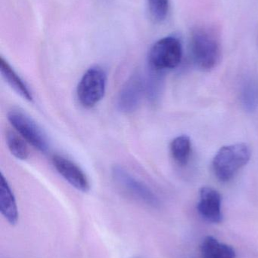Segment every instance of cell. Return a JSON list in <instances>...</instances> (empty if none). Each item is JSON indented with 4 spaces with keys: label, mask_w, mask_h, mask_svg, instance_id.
<instances>
[{
    "label": "cell",
    "mask_w": 258,
    "mask_h": 258,
    "mask_svg": "<svg viewBox=\"0 0 258 258\" xmlns=\"http://www.w3.org/2000/svg\"><path fill=\"white\" fill-rule=\"evenodd\" d=\"M190 43L192 57L200 69L212 71L219 64L222 48L214 29L205 26L195 27L191 34Z\"/></svg>",
    "instance_id": "1"
},
{
    "label": "cell",
    "mask_w": 258,
    "mask_h": 258,
    "mask_svg": "<svg viewBox=\"0 0 258 258\" xmlns=\"http://www.w3.org/2000/svg\"><path fill=\"white\" fill-rule=\"evenodd\" d=\"M251 155V150L245 144H232L220 149L212 162L217 178L224 183L231 180L249 162Z\"/></svg>",
    "instance_id": "2"
},
{
    "label": "cell",
    "mask_w": 258,
    "mask_h": 258,
    "mask_svg": "<svg viewBox=\"0 0 258 258\" xmlns=\"http://www.w3.org/2000/svg\"><path fill=\"white\" fill-rule=\"evenodd\" d=\"M183 58L181 41L174 36L158 40L150 48L148 64L154 72L161 73L177 68Z\"/></svg>",
    "instance_id": "3"
},
{
    "label": "cell",
    "mask_w": 258,
    "mask_h": 258,
    "mask_svg": "<svg viewBox=\"0 0 258 258\" xmlns=\"http://www.w3.org/2000/svg\"><path fill=\"white\" fill-rule=\"evenodd\" d=\"M107 77L102 68L94 66L88 69L79 82L77 96L85 108H92L104 98Z\"/></svg>",
    "instance_id": "4"
},
{
    "label": "cell",
    "mask_w": 258,
    "mask_h": 258,
    "mask_svg": "<svg viewBox=\"0 0 258 258\" xmlns=\"http://www.w3.org/2000/svg\"><path fill=\"white\" fill-rule=\"evenodd\" d=\"M8 120L18 135L27 143L42 153L49 149L46 135L32 118L18 109H12L8 113Z\"/></svg>",
    "instance_id": "5"
},
{
    "label": "cell",
    "mask_w": 258,
    "mask_h": 258,
    "mask_svg": "<svg viewBox=\"0 0 258 258\" xmlns=\"http://www.w3.org/2000/svg\"><path fill=\"white\" fill-rule=\"evenodd\" d=\"M112 172L117 184L129 195L147 206L159 207L160 201L156 194L145 183L136 178L125 168L116 165Z\"/></svg>",
    "instance_id": "6"
},
{
    "label": "cell",
    "mask_w": 258,
    "mask_h": 258,
    "mask_svg": "<svg viewBox=\"0 0 258 258\" xmlns=\"http://www.w3.org/2000/svg\"><path fill=\"white\" fill-rule=\"evenodd\" d=\"M145 95V83L141 76L130 77L121 88L118 98V107L122 113H131L137 110Z\"/></svg>",
    "instance_id": "7"
},
{
    "label": "cell",
    "mask_w": 258,
    "mask_h": 258,
    "mask_svg": "<svg viewBox=\"0 0 258 258\" xmlns=\"http://www.w3.org/2000/svg\"><path fill=\"white\" fill-rule=\"evenodd\" d=\"M197 210L208 222L219 224L223 221L222 197L214 188L204 186L200 189Z\"/></svg>",
    "instance_id": "8"
},
{
    "label": "cell",
    "mask_w": 258,
    "mask_h": 258,
    "mask_svg": "<svg viewBox=\"0 0 258 258\" xmlns=\"http://www.w3.org/2000/svg\"><path fill=\"white\" fill-rule=\"evenodd\" d=\"M51 161L56 171L69 184L81 192H86L89 190V180L77 164L61 155H55Z\"/></svg>",
    "instance_id": "9"
},
{
    "label": "cell",
    "mask_w": 258,
    "mask_h": 258,
    "mask_svg": "<svg viewBox=\"0 0 258 258\" xmlns=\"http://www.w3.org/2000/svg\"><path fill=\"white\" fill-rule=\"evenodd\" d=\"M0 212L11 225L18 224L19 212L16 200L7 179L3 174L0 177Z\"/></svg>",
    "instance_id": "10"
},
{
    "label": "cell",
    "mask_w": 258,
    "mask_h": 258,
    "mask_svg": "<svg viewBox=\"0 0 258 258\" xmlns=\"http://www.w3.org/2000/svg\"><path fill=\"white\" fill-rule=\"evenodd\" d=\"M0 71L2 76L10 87L18 93L21 98L27 101H33V95L24 80L15 72V70L5 60L0 57Z\"/></svg>",
    "instance_id": "11"
},
{
    "label": "cell",
    "mask_w": 258,
    "mask_h": 258,
    "mask_svg": "<svg viewBox=\"0 0 258 258\" xmlns=\"http://www.w3.org/2000/svg\"><path fill=\"white\" fill-rule=\"evenodd\" d=\"M201 258H236V251L233 247L213 236H207L201 242Z\"/></svg>",
    "instance_id": "12"
},
{
    "label": "cell",
    "mask_w": 258,
    "mask_h": 258,
    "mask_svg": "<svg viewBox=\"0 0 258 258\" xmlns=\"http://www.w3.org/2000/svg\"><path fill=\"white\" fill-rule=\"evenodd\" d=\"M239 100L248 113L255 111L258 107V82L254 77L244 78L239 89Z\"/></svg>",
    "instance_id": "13"
},
{
    "label": "cell",
    "mask_w": 258,
    "mask_h": 258,
    "mask_svg": "<svg viewBox=\"0 0 258 258\" xmlns=\"http://www.w3.org/2000/svg\"><path fill=\"white\" fill-rule=\"evenodd\" d=\"M173 159L180 166L187 165L192 153V143L186 135L177 137L173 140L170 146Z\"/></svg>",
    "instance_id": "14"
},
{
    "label": "cell",
    "mask_w": 258,
    "mask_h": 258,
    "mask_svg": "<svg viewBox=\"0 0 258 258\" xmlns=\"http://www.w3.org/2000/svg\"><path fill=\"white\" fill-rule=\"evenodd\" d=\"M6 140L9 151L16 159L25 160L28 158V147L22 137L12 131H8Z\"/></svg>",
    "instance_id": "15"
},
{
    "label": "cell",
    "mask_w": 258,
    "mask_h": 258,
    "mask_svg": "<svg viewBox=\"0 0 258 258\" xmlns=\"http://www.w3.org/2000/svg\"><path fill=\"white\" fill-rule=\"evenodd\" d=\"M151 18L156 23L165 21L170 9V0H147Z\"/></svg>",
    "instance_id": "16"
}]
</instances>
